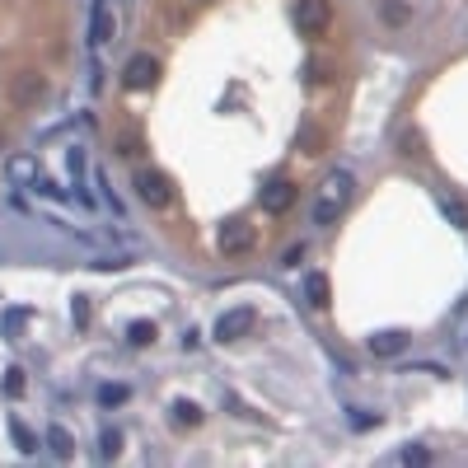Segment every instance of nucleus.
Wrapping results in <instances>:
<instances>
[{
  "mask_svg": "<svg viewBox=\"0 0 468 468\" xmlns=\"http://www.w3.org/2000/svg\"><path fill=\"white\" fill-rule=\"evenodd\" d=\"M258 206H263L267 215L291 211V206H295V183H291V178H267L263 192H258Z\"/></svg>",
  "mask_w": 468,
  "mask_h": 468,
  "instance_id": "nucleus-5",
  "label": "nucleus"
},
{
  "mask_svg": "<svg viewBox=\"0 0 468 468\" xmlns=\"http://www.w3.org/2000/svg\"><path fill=\"white\" fill-rule=\"evenodd\" d=\"M305 295H310V305H328V277L323 272H310V282H305Z\"/></svg>",
  "mask_w": 468,
  "mask_h": 468,
  "instance_id": "nucleus-16",
  "label": "nucleus"
},
{
  "mask_svg": "<svg viewBox=\"0 0 468 468\" xmlns=\"http://www.w3.org/2000/svg\"><path fill=\"white\" fill-rule=\"evenodd\" d=\"M155 338H159V328H155L150 319H136V323L127 328V342H131V347H150Z\"/></svg>",
  "mask_w": 468,
  "mask_h": 468,
  "instance_id": "nucleus-11",
  "label": "nucleus"
},
{
  "mask_svg": "<svg viewBox=\"0 0 468 468\" xmlns=\"http://www.w3.org/2000/svg\"><path fill=\"white\" fill-rule=\"evenodd\" d=\"M249 244H253V230L244 225V220H230V225L220 230V249H225V253H244Z\"/></svg>",
  "mask_w": 468,
  "mask_h": 468,
  "instance_id": "nucleus-8",
  "label": "nucleus"
},
{
  "mask_svg": "<svg viewBox=\"0 0 468 468\" xmlns=\"http://www.w3.org/2000/svg\"><path fill=\"white\" fill-rule=\"evenodd\" d=\"M403 347H407V333H375V338H370V351H375V356H398Z\"/></svg>",
  "mask_w": 468,
  "mask_h": 468,
  "instance_id": "nucleus-10",
  "label": "nucleus"
},
{
  "mask_svg": "<svg viewBox=\"0 0 468 468\" xmlns=\"http://www.w3.org/2000/svg\"><path fill=\"white\" fill-rule=\"evenodd\" d=\"M291 19H295L300 33L319 38V33H328V24H333V10H328V0H300V5L291 10Z\"/></svg>",
  "mask_w": 468,
  "mask_h": 468,
  "instance_id": "nucleus-3",
  "label": "nucleus"
},
{
  "mask_svg": "<svg viewBox=\"0 0 468 468\" xmlns=\"http://www.w3.org/2000/svg\"><path fill=\"white\" fill-rule=\"evenodd\" d=\"M431 459V450H422V445H407L403 450V463H426Z\"/></svg>",
  "mask_w": 468,
  "mask_h": 468,
  "instance_id": "nucleus-21",
  "label": "nucleus"
},
{
  "mask_svg": "<svg viewBox=\"0 0 468 468\" xmlns=\"http://www.w3.org/2000/svg\"><path fill=\"white\" fill-rule=\"evenodd\" d=\"M169 417H174V426H197V422H202V407H192V403L183 398V403H174Z\"/></svg>",
  "mask_w": 468,
  "mask_h": 468,
  "instance_id": "nucleus-17",
  "label": "nucleus"
},
{
  "mask_svg": "<svg viewBox=\"0 0 468 468\" xmlns=\"http://www.w3.org/2000/svg\"><path fill=\"white\" fill-rule=\"evenodd\" d=\"M5 174H10L14 183H38V159H33V155H10V159H5Z\"/></svg>",
  "mask_w": 468,
  "mask_h": 468,
  "instance_id": "nucleus-9",
  "label": "nucleus"
},
{
  "mask_svg": "<svg viewBox=\"0 0 468 468\" xmlns=\"http://www.w3.org/2000/svg\"><path fill=\"white\" fill-rule=\"evenodd\" d=\"M113 33H118V19H113V10H108V0H94V33H90V43L103 47V43H113Z\"/></svg>",
  "mask_w": 468,
  "mask_h": 468,
  "instance_id": "nucleus-7",
  "label": "nucleus"
},
{
  "mask_svg": "<svg viewBox=\"0 0 468 468\" xmlns=\"http://www.w3.org/2000/svg\"><path fill=\"white\" fill-rule=\"evenodd\" d=\"M384 19H389V24H403L407 10H403V5H384Z\"/></svg>",
  "mask_w": 468,
  "mask_h": 468,
  "instance_id": "nucleus-24",
  "label": "nucleus"
},
{
  "mask_svg": "<svg viewBox=\"0 0 468 468\" xmlns=\"http://www.w3.org/2000/svg\"><path fill=\"white\" fill-rule=\"evenodd\" d=\"M300 258H305V244H291V249L282 253V263H286V267H295Z\"/></svg>",
  "mask_w": 468,
  "mask_h": 468,
  "instance_id": "nucleus-22",
  "label": "nucleus"
},
{
  "mask_svg": "<svg viewBox=\"0 0 468 468\" xmlns=\"http://www.w3.org/2000/svg\"><path fill=\"white\" fill-rule=\"evenodd\" d=\"M136 192H141V202H150L155 211H164L174 202V187H169V178H164L159 169H141L136 174Z\"/></svg>",
  "mask_w": 468,
  "mask_h": 468,
  "instance_id": "nucleus-4",
  "label": "nucleus"
},
{
  "mask_svg": "<svg viewBox=\"0 0 468 468\" xmlns=\"http://www.w3.org/2000/svg\"><path fill=\"white\" fill-rule=\"evenodd\" d=\"M440 215H445L454 230H468V206H463L459 197H445V202H440Z\"/></svg>",
  "mask_w": 468,
  "mask_h": 468,
  "instance_id": "nucleus-14",
  "label": "nucleus"
},
{
  "mask_svg": "<svg viewBox=\"0 0 468 468\" xmlns=\"http://www.w3.org/2000/svg\"><path fill=\"white\" fill-rule=\"evenodd\" d=\"M47 445H52V454H57V459H71V454H75V440H71L66 426H52V431H47Z\"/></svg>",
  "mask_w": 468,
  "mask_h": 468,
  "instance_id": "nucleus-12",
  "label": "nucleus"
},
{
  "mask_svg": "<svg viewBox=\"0 0 468 468\" xmlns=\"http://www.w3.org/2000/svg\"><path fill=\"white\" fill-rule=\"evenodd\" d=\"M159 85V57H150V52H136V57L122 66V90L131 94H146Z\"/></svg>",
  "mask_w": 468,
  "mask_h": 468,
  "instance_id": "nucleus-2",
  "label": "nucleus"
},
{
  "mask_svg": "<svg viewBox=\"0 0 468 468\" xmlns=\"http://www.w3.org/2000/svg\"><path fill=\"white\" fill-rule=\"evenodd\" d=\"M19 389H24V370H10L5 375V394H19Z\"/></svg>",
  "mask_w": 468,
  "mask_h": 468,
  "instance_id": "nucleus-23",
  "label": "nucleus"
},
{
  "mask_svg": "<svg viewBox=\"0 0 468 468\" xmlns=\"http://www.w3.org/2000/svg\"><path fill=\"white\" fill-rule=\"evenodd\" d=\"M127 398H131L127 384H103V389H99V403H103V407H122Z\"/></svg>",
  "mask_w": 468,
  "mask_h": 468,
  "instance_id": "nucleus-18",
  "label": "nucleus"
},
{
  "mask_svg": "<svg viewBox=\"0 0 468 468\" xmlns=\"http://www.w3.org/2000/svg\"><path fill=\"white\" fill-rule=\"evenodd\" d=\"M10 435H14V445H19V454H38V435L24 426L19 417H10Z\"/></svg>",
  "mask_w": 468,
  "mask_h": 468,
  "instance_id": "nucleus-13",
  "label": "nucleus"
},
{
  "mask_svg": "<svg viewBox=\"0 0 468 468\" xmlns=\"http://www.w3.org/2000/svg\"><path fill=\"white\" fill-rule=\"evenodd\" d=\"M253 310L249 305H239V310H225V314H220L215 319V342H239L244 333H249V328H253Z\"/></svg>",
  "mask_w": 468,
  "mask_h": 468,
  "instance_id": "nucleus-6",
  "label": "nucleus"
},
{
  "mask_svg": "<svg viewBox=\"0 0 468 468\" xmlns=\"http://www.w3.org/2000/svg\"><path fill=\"white\" fill-rule=\"evenodd\" d=\"M99 454H103V459H118V454H122V435H118V431H103V435H99Z\"/></svg>",
  "mask_w": 468,
  "mask_h": 468,
  "instance_id": "nucleus-19",
  "label": "nucleus"
},
{
  "mask_svg": "<svg viewBox=\"0 0 468 468\" xmlns=\"http://www.w3.org/2000/svg\"><path fill=\"white\" fill-rule=\"evenodd\" d=\"M24 323H29V310H10V314H5V333H10V338L24 333Z\"/></svg>",
  "mask_w": 468,
  "mask_h": 468,
  "instance_id": "nucleus-20",
  "label": "nucleus"
},
{
  "mask_svg": "<svg viewBox=\"0 0 468 468\" xmlns=\"http://www.w3.org/2000/svg\"><path fill=\"white\" fill-rule=\"evenodd\" d=\"M71 314H75V323H85V319H90V305H85V300H75Z\"/></svg>",
  "mask_w": 468,
  "mask_h": 468,
  "instance_id": "nucleus-25",
  "label": "nucleus"
},
{
  "mask_svg": "<svg viewBox=\"0 0 468 468\" xmlns=\"http://www.w3.org/2000/svg\"><path fill=\"white\" fill-rule=\"evenodd\" d=\"M43 90H47V85H43L38 75H24L19 85H14V103H33V99H43Z\"/></svg>",
  "mask_w": 468,
  "mask_h": 468,
  "instance_id": "nucleus-15",
  "label": "nucleus"
},
{
  "mask_svg": "<svg viewBox=\"0 0 468 468\" xmlns=\"http://www.w3.org/2000/svg\"><path fill=\"white\" fill-rule=\"evenodd\" d=\"M351 187H356V178L347 174V169H333L323 183H319V197H314V225H333V220L347 211V202H351Z\"/></svg>",
  "mask_w": 468,
  "mask_h": 468,
  "instance_id": "nucleus-1",
  "label": "nucleus"
}]
</instances>
